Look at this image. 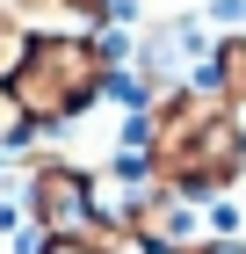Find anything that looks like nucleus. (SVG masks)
Listing matches in <instances>:
<instances>
[{
    "label": "nucleus",
    "instance_id": "39448f33",
    "mask_svg": "<svg viewBox=\"0 0 246 254\" xmlns=\"http://www.w3.org/2000/svg\"><path fill=\"white\" fill-rule=\"evenodd\" d=\"M37 254H109V240H37Z\"/></svg>",
    "mask_w": 246,
    "mask_h": 254
},
{
    "label": "nucleus",
    "instance_id": "f03ea898",
    "mask_svg": "<svg viewBox=\"0 0 246 254\" xmlns=\"http://www.w3.org/2000/svg\"><path fill=\"white\" fill-rule=\"evenodd\" d=\"M22 218L37 225V240H109L116 225L101 218L95 175L73 160H37L22 182Z\"/></svg>",
    "mask_w": 246,
    "mask_h": 254
},
{
    "label": "nucleus",
    "instance_id": "20e7f679",
    "mask_svg": "<svg viewBox=\"0 0 246 254\" xmlns=\"http://www.w3.org/2000/svg\"><path fill=\"white\" fill-rule=\"evenodd\" d=\"M22 138H29V124H22V109H15V95L0 87V153H7V145H22Z\"/></svg>",
    "mask_w": 246,
    "mask_h": 254
},
{
    "label": "nucleus",
    "instance_id": "f257e3e1",
    "mask_svg": "<svg viewBox=\"0 0 246 254\" xmlns=\"http://www.w3.org/2000/svg\"><path fill=\"white\" fill-rule=\"evenodd\" d=\"M101 73L109 65H101L95 37H37L7 80V95H15L29 131H65L73 117H87L101 102Z\"/></svg>",
    "mask_w": 246,
    "mask_h": 254
},
{
    "label": "nucleus",
    "instance_id": "7ed1b4c3",
    "mask_svg": "<svg viewBox=\"0 0 246 254\" xmlns=\"http://www.w3.org/2000/svg\"><path fill=\"white\" fill-rule=\"evenodd\" d=\"M22 59H29V37H22L15 22L0 15V87H7V80H15V65H22Z\"/></svg>",
    "mask_w": 246,
    "mask_h": 254
}]
</instances>
